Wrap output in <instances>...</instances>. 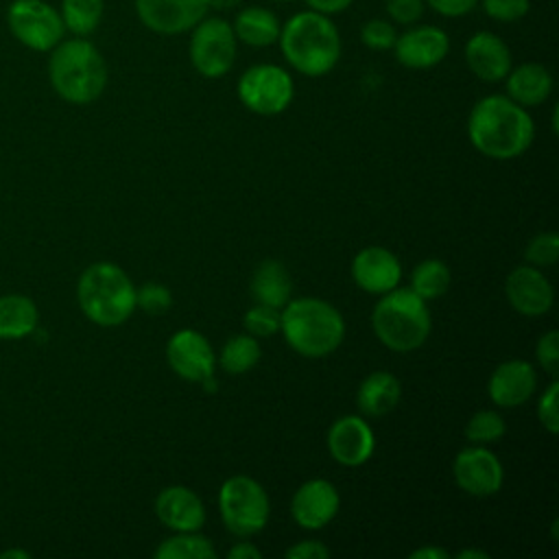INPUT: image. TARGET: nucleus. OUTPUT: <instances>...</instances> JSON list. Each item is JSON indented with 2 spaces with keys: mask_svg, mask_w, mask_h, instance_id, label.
I'll return each mask as SVG.
<instances>
[{
  "mask_svg": "<svg viewBox=\"0 0 559 559\" xmlns=\"http://www.w3.org/2000/svg\"><path fill=\"white\" fill-rule=\"evenodd\" d=\"M452 282V273L450 266L443 260L437 258H428L424 262H419L413 273H411V290L415 295H419L424 301H432L439 299L448 293Z\"/></svg>",
  "mask_w": 559,
  "mask_h": 559,
  "instance_id": "obj_28",
  "label": "nucleus"
},
{
  "mask_svg": "<svg viewBox=\"0 0 559 559\" xmlns=\"http://www.w3.org/2000/svg\"><path fill=\"white\" fill-rule=\"evenodd\" d=\"M411 559H448L450 555L439 546H421L408 555Z\"/></svg>",
  "mask_w": 559,
  "mask_h": 559,
  "instance_id": "obj_44",
  "label": "nucleus"
},
{
  "mask_svg": "<svg viewBox=\"0 0 559 559\" xmlns=\"http://www.w3.org/2000/svg\"><path fill=\"white\" fill-rule=\"evenodd\" d=\"M504 295L511 308L524 317H542L552 308L555 290L542 269L522 264L504 282Z\"/></svg>",
  "mask_w": 559,
  "mask_h": 559,
  "instance_id": "obj_16",
  "label": "nucleus"
},
{
  "mask_svg": "<svg viewBox=\"0 0 559 559\" xmlns=\"http://www.w3.org/2000/svg\"><path fill=\"white\" fill-rule=\"evenodd\" d=\"M173 306V295L164 284L146 282L135 288V308L144 310L146 314H164Z\"/></svg>",
  "mask_w": 559,
  "mask_h": 559,
  "instance_id": "obj_34",
  "label": "nucleus"
},
{
  "mask_svg": "<svg viewBox=\"0 0 559 559\" xmlns=\"http://www.w3.org/2000/svg\"><path fill=\"white\" fill-rule=\"evenodd\" d=\"M330 548L317 539H304L286 550V559H328Z\"/></svg>",
  "mask_w": 559,
  "mask_h": 559,
  "instance_id": "obj_41",
  "label": "nucleus"
},
{
  "mask_svg": "<svg viewBox=\"0 0 559 559\" xmlns=\"http://www.w3.org/2000/svg\"><path fill=\"white\" fill-rule=\"evenodd\" d=\"M504 432H507V424L502 415L489 408L474 413L465 424V437L469 443H476V445L496 443L502 439Z\"/></svg>",
  "mask_w": 559,
  "mask_h": 559,
  "instance_id": "obj_31",
  "label": "nucleus"
},
{
  "mask_svg": "<svg viewBox=\"0 0 559 559\" xmlns=\"http://www.w3.org/2000/svg\"><path fill=\"white\" fill-rule=\"evenodd\" d=\"M456 557L459 559H489V555L485 550H476V548H465Z\"/></svg>",
  "mask_w": 559,
  "mask_h": 559,
  "instance_id": "obj_46",
  "label": "nucleus"
},
{
  "mask_svg": "<svg viewBox=\"0 0 559 559\" xmlns=\"http://www.w3.org/2000/svg\"><path fill=\"white\" fill-rule=\"evenodd\" d=\"M467 138L478 153L491 159H513L531 146L535 124L526 107L507 94H489L472 107Z\"/></svg>",
  "mask_w": 559,
  "mask_h": 559,
  "instance_id": "obj_1",
  "label": "nucleus"
},
{
  "mask_svg": "<svg viewBox=\"0 0 559 559\" xmlns=\"http://www.w3.org/2000/svg\"><path fill=\"white\" fill-rule=\"evenodd\" d=\"M166 360L170 369L190 382H201L205 386L216 384V354L210 341L190 328L175 332L166 343Z\"/></svg>",
  "mask_w": 559,
  "mask_h": 559,
  "instance_id": "obj_11",
  "label": "nucleus"
},
{
  "mask_svg": "<svg viewBox=\"0 0 559 559\" xmlns=\"http://www.w3.org/2000/svg\"><path fill=\"white\" fill-rule=\"evenodd\" d=\"M557 393H559V382L552 380V382L548 384V389L542 391L539 402H537V417H539V424H542L550 435H555L557 428H559Z\"/></svg>",
  "mask_w": 559,
  "mask_h": 559,
  "instance_id": "obj_38",
  "label": "nucleus"
},
{
  "mask_svg": "<svg viewBox=\"0 0 559 559\" xmlns=\"http://www.w3.org/2000/svg\"><path fill=\"white\" fill-rule=\"evenodd\" d=\"M426 9H432L441 17H465L476 7L478 0H424Z\"/></svg>",
  "mask_w": 559,
  "mask_h": 559,
  "instance_id": "obj_40",
  "label": "nucleus"
},
{
  "mask_svg": "<svg viewBox=\"0 0 559 559\" xmlns=\"http://www.w3.org/2000/svg\"><path fill=\"white\" fill-rule=\"evenodd\" d=\"M526 260L528 264L544 269V266H552L557 262L559 255V236L555 231H542L537 234L528 247H526Z\"/></svg>",
  "mask_w": 559,
  "mask_h": 559,
  "instance_id": "obj_35",
  "label": "nucleus"
},
{
  "mask_svg": "<svg viewBox=\"0 0 559 559\" xmlns=\"http://www.w3.org/2000/svg\"><path fill=\"white\" fill-rule=\"evenodd\" d=\"M483 13L502 24L522 20L531 11V0H478Z\"/></svg>",
  "mask_w": 559,
  "mask_h": 559,
  "instance_id": "obj_36",
  "label": "nucleus"
},
{
  "mask_svg": "<svg viewBox=\"0 0 559 559\" xmlns=\"http://www.w3.org/2000/svg\"><path fill=\"white\" fill-rule=\"evenodd\" d=\"M352 277L365 293L384 295L400 284L402 264L397 255L384 247H365L354 255Z\"/></svg>",
  "mask_w": 559,
  "mask_h": 559,
  "instance_id": "obj_19",
  "label": "nucleus"
},
{
  "mask_svg": "<svg viewBox=\"0 0 559 559\" xmlns=\"http://www.w3.org/2000/svg\"><path fill=\"white\" fill-rule=\"evenodd\" d=\"M155 515L175 533L201 531L205 524V507L201 498L186 485L164 487L155 498Z\"/></svg>",
  "mask_w": 559,
  "mask_h": 559,
  "instance_id": "obj_21",
  "label": "nucleus"
},
{
  "mask_svg": "<svg viewBox=\"0 0 559 559\" xmlns=\"http://www.w3.org/2000/svg\"><path fill=\"white\" fill-rule=\"evenodd\" d=\"M238 55V39L231 22L223 15H205L190 31L188 57L192 68L205 79L225 76Z\"/></svg>",
  "mask_w": 559,
  "mask_h": 559,
  "instance_id": "obj_8",
  "label": "nucleus"
},
{
  "mask_svg": "<svg viewBox=\"0 0 559 559\" xmlns=\"http://www.w3.org/2000/svg\"><path fill=\"white\" fill-rule=\"evenodd\" d=\"M280 332L286 343L306 358H323L345 338L343 314L325 299L297 297L282 308Z\"/></svg>",
  "mask_w": 559,
  "mask_h": 559,
  "instance_id": "obj_4",
  "label": "nucleus"
},
{
  "mask_svg": "<svg viewBox=\"0 0 559 559\" xmlns=\"http://www.w3.org/2000/svg\"><path fill=\"white\" fill-rule=\"evenodd\" d=\"M271 2H290V0H271Z\"/></svg>",
  "mask_w": 559,
  "mask_h": 559,
  "instance_id": "obj_48",
  "label": "nucleus"
},
{
  "mask_svg": "<svg viewBox=\"0 0 559 559\" xmlns=\"http://www.w3.org/2000/svg\"><path fill=\"white\" fill-rule=\"evenodd\" d=\"M229 559H260L262 552L260 548H255L251 542H238L236 546L229 548Z\"/></svg>",
  "mask_w": 559,
  "mask_h": 559,
  "instance_id": "obj_43",
  "label": "nucleus"
},
{
  "mask_svg": "<svg viewBox=\"0 0 559 559\" xmlns=\"http://www.w3.org/2000/svg\"><path fill=\"white\" fill-rule=\"evenodd\" d=\"M386 20L395 26H411L424 17L426 2L424 0H384Z\"/></svg>",
  "mask_w": 559,
  "mask_h": 559,
  "instance_id": "obj_37",
  "label": "nucleus"
},
{
  "mask_svg": "<svg viewBox=\"0 0 559 559\" xmlns=\"http://www.w3.org/2000/svg\"><path fill=\"white\" fill-rule=\"evenodd\" d=\"M456 485L476 498H487L500 491L504 469L500 459L485 445H469L461 450L452 465Z\"/></svg>",
  "mask_w": 559,
  "mask_h": 559,
  "instance_id": "obj_14",
  "label": "nucleus"
},
{
  "mask_svg": "<svg viewBox=\"0 0 559 559\" xmlns=\"http://www.w3.org/2000/svg\"><path fill=\"white\" fill-rule=\"evenodd\" d=\"M251 295L255 304L284 308L293 297V282L288 269L280 260H264L251 275Z\"/></svg>",
  "mask_w": 559,
  "mask_h": 559,
  "instance_id": "obj_26",
  "label": "nucleus"
},
{
  "mask_svg": "<svg viewBox=\"0 0 559 559\" xmlns=\"http://www.w3.org/2000/svg\"><path fill=\"white\" fill-rule=\"evenodd\" d=\"M39 325L37 304L22 293L0 295V341H22Z\"/></svg>",
  "mask_w": 559,
  "mask_h": 559,
  "instance_id": "obj_24",
  "label": "nucleus"
},
{
  "mask_svg": "<svg viewBox=\"0 0 559 559\" xmlns=\"http://www.w3.org/2000/svg\"><path fill=\"white\" fill-rule=\"evenodd\" d=\"M57 9L66 33L74 37H90L105 17V0H61Z\"/></svg>",
  "mask_w": 559,
  "mask_h": 559,
  "instance_id": "obj_27",
  "label": "nucleus"
},
{
  "mask_svg": "<svg viewBox=\"0 0 559 559\" xmlns=\"http://www.w3.org/2000/svg\"><path fill=\"white\" fill-rule=\"evenodd\" d=\"M373 430L360 415H343L328 430V452L336 463L345 467H358L367 463L373 454Z\"/></svg>",
  "mask_w": 559,
  "mask_h": 559,
  "instance_id": "obj_15",
  "label": "nucleus"
},
{
  "mask_svg": "<svg viewBox=\"0 0 559 559\" xmlns=\"http://www.w3.org/2000/svg\"><path fill=\"white\" fill-rule=\"evenodd\" d=\"M31 552L22 550V548H9L4 552H0V559H28Z\"/></svg>",
  "mask_w": 559,
  "mask_h": 559,
  "instance_id": "obj_47",
  "label": "nucleus"
},
{
  "mask_svg": "<svg viewBox=\"0 0 559 559\" xmlns=\"http://www.w3.org/2000/svg\"><path fill=\"white\" fill-rule=\"evenodd\" d=\"M463 57L469 72L485 83L504 81V76L513 66L509 44L498 33H491V31L474 33L465 41Z\"/></svg>",
  "mask_w": 559,
  "mask_h": 559,
  "instance_id": "obj_18",
  "label": "nucleus"
},
{
  "mask_svg": "<svg viewBox=\"0 0 559 559\" xmlns=\"http://www.w3.org/2000/svg\"><path fill=\"white\" fill-rule=\"evenodd\" d=\"M535 356L544 371H548L550 376H557V367H559V332L557 330H548L544 336H539Z\"/></svg>",
  "mask_w": 559,
  "mask_h": 559,
  "instance_id": "obj_39",
  "label": "nucleus"
},
{
  "mask_svg": "<svg viewBox=\"0 0 559 559\" xmlns=\"http://www.w3.org/2000/svg\"><path fill=\"white\" fill-rule=\"evenodd\" d=\"M4 24L11 37L33 52H50L66 37L59 9L48 0H11Z\"/></svg>",
  "mask_w": 559,
  "mask_h": 559,
  "instance_id": "obj_9",
  "label": "nucleus"
},
{
  "mask_svg": "<svg viewBox=\"0 0 559 559\" xmlns=\"http://www.w3.org/2000/svg\"><path fill=\"white\" fill-rule=\"evenodd\" d=\"M280 50L286 63L304 76H325L341 59V33L330 15L312 9L290 15L280 31Z\"/></svg>",
  "mask_w": 559,
  "mask_h": 559,
  "instance_id": "obj_3",
  "label": "nucleus"
},
{
  "mask_svg": "<svg viewBox=\"0 0 559 559\" xmlns=\"http://www.w3.org/2000/svg\"><path fill=\"white\" fill-rule=\"evenodd\" d=\"M236 94L249 111L258 116H277L293 103L295 81L290 72L277 63H255L240 74Z\"/></svg>",
  "mask_w": 559,
  "mask_h": 559,
  "instance_id": "obj_10",
  "label": "nucleus"
},
{
  "mask_svg": "<svg viewBox=\"0 0 559 559\" xmlns=\"http://www.w3.org/2000/svg\"><path fill=\"white\" fill-rule=\"evenodd\" d=\"M218 513L225 528L238 537L260 533L271 515L264 487L251 476H231L218 489Z\"/></svg>",
  "mask_w": 559,
  "mask_h": 559,
  "instance_id": "obj_7",
  "label": "nucleus"
},
{
  "mask_svg": "<svg viewBox=\"0 0 559 559\" xmlns=\"http://www.w3.org/2000/svg\"><path fill=\"white\" fill-rule=\"evenodd\" d=\"M260 358H262V349L258 338L251 334H236L223 345L216 362L227 373L238 376V373L251 371Z\"/></svg>",
  "mask_w": 559,
  "mask_h": 559,
  "instance_id": "obj_29",
  "label": "nucleus"
},
{
  "mask_svg": "<svg viewBox=\"0 0 559 559\" xmlns=\"http://www.w3.org/2000/svg\"><path fill=\"white\" fill-rule=\"evenodd\" d=\"M393 57L408 70H428L439 66L450 52V35L435 24H411L397 33Z\"/></svg>",
  "mask_w": 559,
  "mask_h": 559,
  "instance_id": "obj_12",
  "label": "nucleus"
},
{
  "mask_svg": "<svg viewBox=\"0 0 559 559\" xmlns=\"http://www.w3.org/2000/svg\"><path fill=\"white\" fill-rule=\"evenodd\" d=\"M76 304L92 323L114 328L133 314L135 284L118 264L94 262L79 275Z\"/></svg>",
  "mask_w": 559,
  "mask_h": 559,
  "instance_id": "obj_5",
  "label": "nucleus"
},
{
  "mask_svg": "<svg viewBox=\"0 0 559 559\" xmlns=\"http://www.w3.org/2000/svg\"><path fill=\"white\" fill-rule=\"evenodd\" d=\"M153 555L157 559H216L218 552L207 537L199 535V531H190L175 533L173 537L164 539Z\"/></svg>",
  "mask_w": 559,
  "mask_h": 559,
  "instance_id": "obj_30",
  "label": "nucleus"
},
{
  "mask_svg": "<svg viewBox=\"0 0 559 559\" xmlns=\"http://www.w3.org/2000/svg\"><path fill=\"white\" fill-rule=\"evenodd\" d=\"M280 323H282V308H273V306H264V304H255L251 306L245 317H242V325L247 330V334L255 336V338H266L280 332Z\"/></svg>",
  "mask_w": 559,
  "mask_h": 559,
  "instance_id": "obj_32",
  "label": "nucleus"
},
{
  "mask_svg": "<svg viewBox=\"0 0 559 559\" xmlns=\"http://www.w3.org/2000/svg\"><path fill=\"white\" fill-rule=\"evenodd\" d=\"M507 81V96L522 107H537L552 94V74L546 66L537 61H524L520 66H511Z\"/></svg>",
  "mask_w": 559,
  "mask_h": 559,
  "instance_id": "obj_23",
  "label": "nucleus"
},
{
  "mask_svg": "<svg viewBox=\"0 0 559 559\" xmlns=\"http://www.w3.org/2000/svg\"><path fill=\"white\" fill-rule=\"evenodd\" d=\"M402 397L400 380L389 371L369 373L356 393L358 411L367 417H382L391 413Z\"/></svg>",
  "mask_w": 559,
  "mask_h": 559,
  "instance_id": "obj_25",
  "label": "nucleus"
},
{
  "mask_svg": "<svg viewBox=\"0 0 559 559\" xmlns=\"http://www.w3.org/2000/svg\"><path fill=\"white\" fill-rule=\"evenodd\" d=\"M48 81L52 92L70 105H90L107 87L109 70L103 52L90 37H63L48 52Z\"/></svg>",
  "mask_w": 559,
  "mask_h": 559,
  "instance_id": "obj_2",
  "label": "nucleus"
},
{
  "mask_svg": "<svg viewBox=\"0 0 559 559\" xmlns=\"http://www.w3.org/2000/svg\"><path fill=\"white\" fill-rule=\"evenodd\" d=\"M395 37H397V28L386 17H371L360 26V41L369 50H378V52L391 50L395 44Z\"/></svg>",
  "mask_w": 559,
  "mask_h": 559,
  "instance_id": "obj_33",
  "label": "nucleus"
},
{
  "mask_svg": "<svg viewBox=\"0 0 559 559\" xmlns=\"http://www.w3.org/2000/svg\"><path fill=\"white\" fill-rule=\"evenodd\" d=\"M341 507L336 487L325 478L306 480L290 500L293 520L308 531H319L334 520Z\"/></svg>",
  "mask_w": 559,
  "mask_h": 559,
  "instance_id": "obj_17",
  "label": "nucleus"
},
{
  "mask_svg": "<svg viewBox=\"0 0 559 559\" xmlns=\"http://www.w3.org/2000/svg\"><path fill=\"white\" fill-rule=\"evenodd\" d=\"M537 389V371L531 362L511 358L500 362L489 376L487 393L500 408H515L531 400Z\"/></svg>",
  "mask_w": 559,
  "mask_h": 559,
  "instance_id": "obj_20",
  "label": "nucleus"
},
{
  "mask_svg": "<svg viewBox=\"0 0 559 559\" xmlns=\"http://www.w3.org/2000/svg\"><path fill=\"white\" fill-rule=\"evenodd\" d=\"M133 9L144 28L166 37L190 33L210 13L207 0H133Z\"/></svg>",
  "mask_w": 559,
  "mask_h": 559,
  "instance_id": "obj_13",
  "label": "nucleus"
},
{
  "mask_svg": "<svg viewBox=\"0 0 559 559\" xmlns=\"http://www.w3.org/2000/svg\"><path fill=\"white\" fill-rule=\"evenodd\" d=\"M245 0H207V7L216 13H227V11H236L238 7H242Z\"/></svg>",
  "mask_w": 559,
  "mask_h": 559,
  "instance_id": "obj_45",
  "label": "nucleus"
},
{
  "mask_svg": "<svg viewBox=\"0 0 559 559\" xmlns=\"http://www.w3.org/2000/svg\"><path fill=\"white\" fill-rule=\"evenodd\" d=\"M371 325L384 347L400 354L419 349L432 328L428 301H424L411 288L395 286L373 306Z\"/></svg>",
  "mask_w": 559,
  "mask_h": 559,
  "instance_id": "obj_6",
  "label": "nucleus"
},
{
  "mask_svg": "<svg viewBox=\"0 0 559 559\" xmlns=\"http://www.w3.org/2000/svg\"><path fill=\"white\" fill-rule=\"evenodd\" d=\"M231 28H234L238 44H245L251 48H269V46L277 44L282 22L273 9H266L260 4H249V7L236 9Z\"/></svg>",
  "mask_w": 559,
  "mask_h": 559,
  "instance_id": "obj_22",
  "label": "nucleus"
},
{
  "mask_svg": "<svg viewBox=\"0 0 559 559\" xmlns=\"http://www.w3.org/2000/svg\"><path fill=\"white\" fill-rule=\"evenodd\" d=\"M304 2H306L308 9L332 17V15H338V13L347 11L354 0H304Z\"/></svg>",
  "mask_w": 559,
  "mask_h": 559,
  "instance_id": "obj_42",
  "label": "nucleus"
}]
</instances>
